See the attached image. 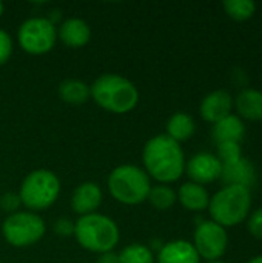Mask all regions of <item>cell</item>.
I'll use <instances>...</instances> for the list:
<instances>
[{"label":"cell","mask_w":262,"mask_h":263,"mask_svg":"<svg viewBox=\"0 0 262 263\" xmlns=\"http://www.w3.org/2000/svg\"><path fill=\"white\" fill-rule=\"evenodd\" d=\"M145 173L162 183L178 180L185 170L184 151L178 142L167 134H159L150 139L142 153Z\"/></svg>","instance_id":"6da1fadb"},{"label":"cell","mask_w":262,"mask_h":263,"mask_svg":"<svg viewBox=\"0 0 262 263\" xmlns=\"http://www.w3.org/2000/svg\"><path fill=\"white\" fill-rule=\"evenodd\" d=\"M54 231L57 236H71L74 234V223L69 219H59L54 225Z\"/></svg>","instance_id":"4316f807"},{"label":"cell","mask_w":262,"mask_h":263,"mask_svg":"<svg viewBox=\"0 0 262 263\" xmlns=\"http://www.w3.org/2000/svg\"><path fill=\"white\" fill-rule=\"evenodd\" d=\"M224 8L230 17L236 20H246L253 15L256 5L249 0H225Z\"/></svg>","instance_id":"603a6c76"},{"label":"cell","mask_w":262,"mask_h":263,"mask_svg":"<svg viewBox=\"0 0 262 263\" xmlns=\"http://www.w3.org/2000/svg\"><path fill=\"white\" fill-rule=\"evenodd\" d=\"M97 263H120V262H119V256H117V254H114V253L111 251V253L100 254V257L97 259Z\"/></svg>","instance_id":"83f0119b"},{"label":"cell","mask_w":262,"mask_h":263,"mask_svg":"<svg viewBox=\"0 0 262 263\" xmlns=\"http://www.w3.org/2000/svg\"><path fill=\"white\" fill-rule=\"evenodd\" d=\"M19 45L32 55H42L53 49L57 40V29L49 18L31 17L19 28Z\"/></svg>","instance_id":"ba28073f"},{"label":"cell","mask_w":262,"mask_h":263,"mask_svg":"<svg viewBox=\"0 0 262 263\" xmlns=\"http://www.w3.org/2000/svg\"><path fill=\"white\" fill-rule=\"evenodd\" d=\"M236 108L242 117L249 120H261L262 92L256 89H244L236 97Z\"/></svg>","instance_id":"e0dca14e"},{"label":"cell","mask_w":262,"mask_h":263,"mask_svg":"<svg viewBox=\"0 0 262 263\" xmlns=\"http://www.w3.org/2000/svg\"><path fill=\"white\" fill-rule=\"evenodd\" d=\"M90 96L103 109L114 114L131 111L139 102L137 88L119 74H103L90 86Z\"/></svg>","instance_id":"7a4b0ae2"},{"label":"cell","mask_w":262,"mask_h":263,"mask_svg":"<svg viewBox=\"0 0 262 263\" xmlns=\"http://www.w3.org/2000/svg\"><path fill=\"white\" fill-rule=\"evenodd\" d=\"M110 194L124 205H137L147 200L151 190L148 174L134 165H120L108 176Z\"/></svg>","instance_id":"277c9868"},{"label":"cell","mask_w":262,"mask_h":263,"mask_svg":"<svg viewBox=\"0 0 262 263\" xmlns=\"http://www.w3.org/2000/svg\"><path fill=\"white\" fill-rule=\"evenodd\" d=\"M178 199L190 211L205 210L210 203V197H208L207 190L202 185H198L193 182H187L179 188Z\"/></svg>","instance_id":"2e32d148"},{"label":"cell","mask_w":262,"mask_h":263,"mask_svg":"<svg viewBox=\"0 0 262 263\" xmlns=\"http://www.w3.org/2000/svg\"><path fill=\"white\" fill-rule=\"evenodd\" d=\"M250 190L242 185H227L218 191L210 203L213 222L221 227H235L244 220L250 210Z\"/></svg>","instance_id":"5b68a950"},{"label":"cell","mask_w":262,"mask_h":263,"mask_svg":"<svg viewBox=\"0 0 262 263\" xmlns=\"http://www.w3.org/2000/svg\"><path fill=\"white\" fill-rule=\"evenodd\" d=\"M102 203V191L97 183L94 182H83L80 183L71 197V208L74 213L82 216H88L96 213V210Z\"/></svg>","instance_id":"8fae6325"},{"label":"cell","mask_w":262,"mask_h":263,"mask_svg":"<svg viewBox=\"0 0 262 263\" xmlns=\"http://www.w3.org/2000/svg\"><path fill=\"white\" fill-rule=\"evenodd\" d=\"M221 179L229 185H242V186L249 188V185L255 179V174H253L252 165L246 159H241L235 165L222 166Z\"/></svg>","instance_id":"ac0fdd59"},{"label":"cell","mask_w":262,"mask_h":263,"mask_svg":"<svg viewBox=\"0 0 262 263\" xmlns=\"http://www.w3.org/2000/svg\"><path fill=\"white\" fill-rule=\"evenodd\" d=\"M57 37L66 46L80 48V46H85L90 42L91 31H90V26H88V23L85 20L73 17V18L65 20L60 25V28L57 31Z\"/></svg>","instance_id":"4fadbf2b"},{"label":"cell","mask_w":262,"mask_h":263,"mask_svg":"<svg viewBox=\"0 0 262 263\" xmlns=\"http://www.w3.org/2000/svg\"><path fill=\"white\" fill-rule=\"evenodd\" d=\"M232 97L227 91H213L201 103V116L207 122L218 123L219 120L230 116Z\"/></svg>","instance_id":"7c38bea8"},{"label":"cell","mask_w":262,"mask_h":263,"mask_svg":"<svg viewBox=\"0 0 262 263\" xmlns=\"http://www.w3.org/2000/svg\"><path fill=\"white\" fill-rule=\"evenodd\" d=\"M147 199L150 200V203H151L156 210L165 211V210H170V208L174 205L178 196H176V193H174L170 186L158 185V186H151V190H150Z\"/></svg>","instance_id":"44dd1931"},{"label":"cell","mask_w":262,"mask_h":263,"mask_svg":"<svg viewBox=\"0 0 262 263\" xmlns=\"http://www.w3.org/2000/svg\"><path fill=\"white\" fill-rule=\"evenodd\" d=\"M117 256L120 263H154L151 250L141 243H131L125 247Z\"/></svg>","instance_id":"7402d4cb"},{"label":"cell","mask_w":262,"mask_h":263,"mask_svg":"<svg viewBox=\"0 0 262 263\" xmlns=\"http://www.w3.org/2000/svg\"><path fill=\"white\" fill-rule=\"evenodd\" d=\"M210 263H224V262H210Z\"/></svg>","instance_id":"4dcf8cb0"},{"label":"cell","mask_w":262,"mask_h":263,"mask_svg":"<svg viewBox=\"0 0 262 263\" xmlns=\"http://www.w3.org/2000/svg\"><path fill=\"white\" fill-rule=\"evenodd\" d=\"M3 11H5V6H3V3L0 2V15L3 14Z\"/></svg>","instance_id":"f546056e"},{"label":"cell","mask_w":262,"mask_h":263,"mask_svg":"<svg viewBox=\"0 0 262 263\" xmlns=\"http://www.w3.org/2000/svg\"><path fill=\"white\" fill-rule=\"evenodd\" d=\"M60 180L49 170L31 171L22 182L19 199L31 211H43L49 208L59 197Z\"/></svg>","instance_id":"8992f818"},{"label":"cell","mask_w":262,"mask_h":263,"mask_svg":"<svg viewBox=\"0 0 262 263\" xmlns=\"http://www.w3.org/2000/svg\"><path fill=\"white\" fill-rule=\"evenodd\" d=\"M249 230L250 233L258 237V239H262V208L258 210L249 220Z\"/></svg>","instance_id":"484cf974"},{"label":"cell","mask_w":262,"mask_h":263,"mask_svg":"<svg viewBox=\"0 0 262 263\" xmlns=\"http://www.w3.org/2000/svg\"><path fill=\"white\" fill-rule=\"evenodd\" d=\"M59 96L63 102L71 105H82L90 97V86L82 80L68 79L63 80L59 86Z\"/></svg>","instance_id":"ffe728a7"},{"label":"cell","mask_w":262,"mask_h":263,"mask_svg":"<svg viewBox=\"0 0 262 263\" xmlns=\"http://www.w3.org/2000/svg\"><path fill=\"white\" fill-rule=\"evenodd\" d=\"M244 131H246V128H244L241 119L230 114L225 119L215 123V126H213V139H215V142L218 145L225 143V142L239 143L242 140V137H244Z\"/></svg>","instance_id":"9a60e30c"},{"label":"cell","mask_w":262,"mask_h":263,"mask_svg":"<svg viewBox=\"0 0 262 263\" xmlns=\"http://www.w3.org/2000/svg\"><path fill=\"white\" fill-rule=\"evenodd\" d=\"M222 163L219 159L208 153H201L193 156L187 163V174L193 183L204 185L221 177Z\"/></svg>","instance_id":"30bf717a"},{"label":"cell","mask_w":262,"mask_h":263,"mask_svg":"<svg viewBox=\"0 0 262 263\" xmlns=\"http://www.w3.org/2000/svg\"><path fill=\"white\" fill-rule=\"evenodd\" d=\"M2 231L9 245L25 248L37 243L43 237L46 227L36 213L19 211L5 219Z\"/></svg>","instance_id":"52a82bcc"},{"label":"cell","mask_w":262,"mask_h":263,"mask_svg":"<svg viewBox=\"0 0 262 263\" xmlns=\"http://www.w3.org/2000/svg\"><path fill=\"white\" fill-rule=\"evenodd\" d=\"M74 236L79 245L91 253H111L119 242V228L108 216L93 213L82 216L74 223Z\"/></svg>","instance_id":"3957f363"},{"label":"cell","mask_w":262,"mask_h":263,"mask_svg":"<svg viewBox=\"0 0 262 263\" xmlns=\"http://www.w3.org/2000/svg\"><path fill=\"white\" fill-rule=\"evenodd\" d=\"M12 54V40H11V35L0 29V65L6 63L9 60Z\"/></svg>","instance_id":"d4e9b609"},{"label":"cell","mask_w":262,"mask_h":263,"mask_svg":"<svg viewBox=\"0 0 262 263\" xmlns=\"http://www.w3.org/2000/svg\"><path fill=\"white\" fill-rule=\"evenodd\" d=\"M195 250L199 257L216 262L227 248V233L215 222H202L195 231Z\"/></svg>","instance_id":"9c48e42d"},{"label":"cell","mask_w":262,"mask_h":263,"mask_svg":"<svg viewBox=\"0 0 262 263\" xmlns=\"http://www.w3.org/2000/svg\"><path fill=\"white\" fill-rule=\"evenodd\" d=\"M249 263H262V256L259 257H255V259H252Z\"/></svg>","instance_id":"f1b7e54d"},{"label":"cell","mask_w":262,"mask_h":263,"mask_svg":"<svg viewBox=\"0 0 262 263\" xmlns=\"http://www.w3.org/2000/svg\"><path fill=\"white\" fill-rule=\"evenodd\" d=\"M218 159L222 163V166H229V165H235L238 163L242 157H241V148L239 143H233V142H225V143H219L218 145Z\"/></svg>","instance_id":"cb8c5ba5"},{"label":"cell","mask_w":262,"mask_h":263,"mask_svg":"<svg viewBox=\"0 0 262 263\" xmlns=\"http://www.w3.org/2000/svg\"><path fill=\"white\" fill-rule=\"evenodd\" d=\"M158 263H199V254L190 242L174 240L161 248Z\"/></svg>","instance_id":"5bb4252c"},{"label":"cell","mask_w":262,"mask_h":263,"mask_svg":"<svg viewBox=\"0 0 262 263\" xmlns=\"http://www.w3.org/2000/svg\"><path fill=\"white\" fill-rule=\"evenodd\" d=\"M195 133V122L185 112H176L167 122V136L174 142H184Z\"/></svg>","instance_id":"d6986e66"}]
</instances>
